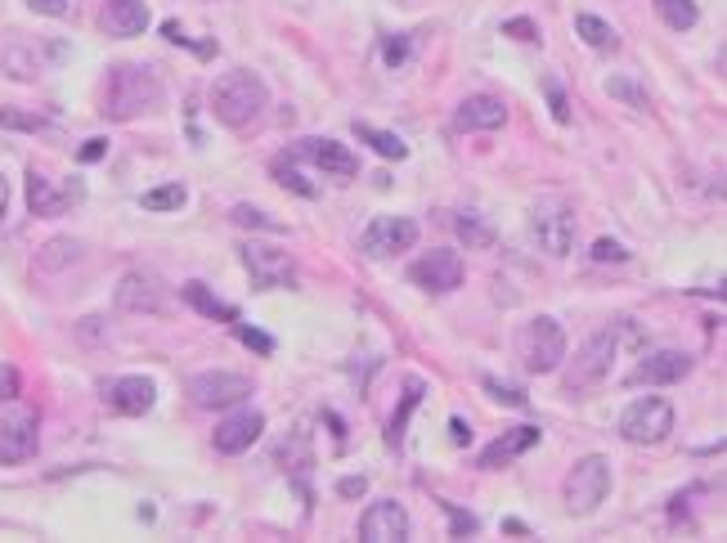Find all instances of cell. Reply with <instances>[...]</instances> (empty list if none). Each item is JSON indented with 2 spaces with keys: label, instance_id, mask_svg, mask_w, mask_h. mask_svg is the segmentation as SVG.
<instances>
[{
  "label": "cell",
  "instance_id": "1",
  "mask_svg": "<svg viewBox=\"0 0 727 543\" xmlns=\"http://www.w3.org/2000/svg\"><path fill=\"white\" fill-rule=\"evenodd\" d=\"M103 118L113 122H131V118H144V113H158L162 108V82L153 67L144 63H118L108 67V82H103Z\"/></svg>",
  "mask_w": 727,
  "mask_h": 543
},
{
  "label": "cell",
  "instance_id": "2",
  "mask_svg": "<svg viewBox=\"0 0 727 543\" xmlns=\"http://www.w3.org/2000/svg\"><path fill=\"white\" fill-rule=\"evenodd\" d=\"M266 103H270L266 82L257 77V72H247V67L225 72V77L211 86V113H215V122L230 126V131L251 126V122L266 113Z\"/></svg>",
  "mask_w": 727,
  "mask_h": 543
},
{
  "label": "cell",
  "instance_id": "3",
  "mask_svg": "<svg viewBox=\"0 0 727 543\" xmlns=\"http://www.w3.org/2000/svg\"><path fill=\"white\" fill-rule=\"evenodd\" d=\"M517 355H521V369L543 378V373H557L566 365V333L553 314H534L530 323H521L517 333Z\"/></svg>",
  "mask_w": 727,
  "mask_h": 543
},
{
  "label": "cell",
  "instance_id": "4",
  "mask_svg": "<svg viewBox=\"0 0 727 543\" xmlns=\"http://www.w3.org/2000/svg\"><path fill=\"white\" fill-rule=\"evenodd\" d=\"M615 355H620V333H615V329L593 333L584 346L575 350V365L566 369V395H589L593 386H602L611 378Z\"/></svg>",
  "mask_w": 727,
  "mask_h": 543
},
{
  "label": "cell",
  "instance_id": "5",
  "mask_svg": "<svg viewBox=\"0 0 727 543\" xmlns=\"http://www.w3.org/2000/svg\"><path fill=\"white\" fill-rule=\"evenodd\" d=\"M606 494H611V462L602 454L579 458L570 467V477H566V513L589 517L606 503Z\"/></svg>",
  "mask_w": 727,
  "mask_h": 543
},
{
  "label": "cell",
  "instance_id": "6",
  "mask_svg": "<svg viewBox=\"0 0 727 543\" xmlns=\"http://www.w3.org/2000/svg\"><path fill=\"white\" fill-rule=\"evenodd\" d=\"M530 234H534V243L543 251H549V257H570V251H575V234H579V221H575L570 202H562V198L539 202L530 211Z\"/></svg>",
  "mask_w": 727,
  "mask_h": 543
},
{
  "label": "cell",
  "instance_id": "7",
  "mask_svg": "<svg viewBox=\"0 0 727 543\" xmlns=\"http://www.w3.org/2000/svg\"><path fill=\"white\" fill-rule=\"evenodd\" d=\"M674 431V405L661 400V395H642L620 414V436L629 445H661Z\"/></svg>",
  "mask_w": 727,
  "mask_h": 543
},
{
  "label": "cell",
  "instance_id": "8",
  "mask_svg": "<svg viewBox=\"0 0 727 543\" xmlns=\"http://www.w3.org/2000/svg\"><path fill=\"white\" fill-rule=\"evenodd\" d=\"M238 257L251 274V287H261V293H270V287H297V261L287 257L283 247L274 243H243Z\"/></svg>",
  "mask_w": 727,
  "mask_h": 543
},
{
  "label": "cell",
  "instance_id": "9",
  "mask_svg": "<svg viewBox=\"0 0 727 543\" xmlns=\"http://www.w3.org/2000/svg\"><path fill=\"white\" fill-rule=\"evenodd\" d=\"M414 243H418V221H409V215H378V221H369V230L359 234V251L373 261L405 257Z\"/></svg>",
  "mask_w": 727,
  "mask_h": 543
},
{
  "label": "cell",
  "instance_id": "10",
  "mask_svg": "<svg viewBox=\"0 0 727 543\" xmlns=\"http://www.w3.org/2000/svg\"><path fill=\"white\" fill-rule=\"evenodd\" d=\"M251 395V378L230 373V369H211V373H194L189 378V400L198 409H234Z\"/></svg>",
  "mask_w": 727,
  "mask_h": 543
},
{
  "label": "cell",
  "instance_id": "11",
  "mask_svg": "<svg viewBox=\"0 0 727 543\" xmlns=\"http://www.w3.org/2000/svg\"><path fill=\"white\" fill-rule=\"evenodd\" d=\"M409 279L422 287V293H454V287L463 283V257L458 251H449V247H431L427 257H418L414 266H409Z\"/></svg>",
  "mask_w": 727,
  "mask_h": 543
},
{
  "label": "cell",
  "instance_id": "12",
  "mask_svg": "<svg viewBox=\"0 0 727 543\" xmlns=\"http://www.w3.org/2000/svg\"><path fill=\"white\" fill-rule=\"evenodd\" d=\"M36 445H41V422H36L32 409H19L10 418H0V462L5 467H19L36 454Z\"/></svg>",
  "mask_w": 727,
  "mask_h": 543
},
{
  "label": "cell",
  "instance_id": "13",
  "mask_svg": "<svg viewBox=\"0 0 727 543\" xmlns=\"http://www.w3.org/2000/svg\"><path fill=\"white\" fill-rule=\"evenodd\" d=\"M409 534H414L409 513H405V503H395V498L373 503V508L359 517V539L364 543H405Z\"/></svg>",
  "mask_w": 727,
  "mask_h": 543
},
{
  "label": "cell",
  "instance_id": "14",
  "mask_svg": "<svg viewBox=\"0 0 727 543\" xmlns=\"http://www.w3.org/2000/svg\"><path fill=\"white\" fill-rule=\"evenodd\" d=\"M113 301H118V310H126V314H158V310L167 306V287H162V279L149 274V270H131V274H122Z\"/></svg>",
  "mask_w": 727,
  "mask_h": 543
},
{
  "label": "cell",
  "instance_id": "15",
  "mask_svg": "<svg viewBox=\"0 0 727 543\" xmlns=\"http://www.w3.org/2000/svg\"><path fill=\"white\" fill-rule=\"evenodd\" d=\"M687 373H692V355L687 350H651L629 373V386H669V382H682Z\"/></svg>",
  "mask_w": 727,
  "mask_h": 543
},
{
  "label": "cell",
  "instance_id": "16",
  "mask_svg": "<svg viewBox=\"0 0 727 543\" xmlns=\"http://www.w3.org/2000/svg\"><path fill=\"white\" fill-rule=\"evenodd\" d=\"M103 400L113 405L118 414H126V418H139V414H149V409H153V400H158V386H153V378H139V373H131V378L108 382V386H103Z\"/></svg>",
  "mask_w": 727,
  "mask_h": 543
},
{
  "label": "cell",
  "instance_id": "17",
  "mask_svg": "<svg viewBox=\"0 0 727 543\" xmlns=\"http://www.w3.org/2000/svg\"><path fill=\"white\" fill-rule=\"evenodd\" d=\"M261 431H266V418L257 414V409H238V414H230L225 422H215V449L221 454H243V449H251L261 441Z\"/></svg>",
  "mask_w": 727,
  "mask_h": 543
},
{
  "label": "cell",
  "instance_id": "18",
  "mask_svg": "<svg viewBox=\"0 0 727 543\" xmlns=\"http://www.w3.org/2000/svg\"><path fill=\"white\" fill-rule=\"evenodd\" d=\"M507 122V108H503V99H494V95H467L463 103H458V113H454V126L458 131H498Z\"/></svg>",
  "mask_w": 727,
  "mask_h": 543
},
{
  "label": "cell",
  "instance_id": "19",
  "mask_svg": "<svg viewBox=\"0 0 727 543\" xmlns=\"http://www.w3.org/2000/svg\"><path fill=\"white\" fill-rule=\"evenodd\" d=\"M77 198H82V189H59L36 166L27 171V207H32V215H63Z\"/></svg>",
  "mask_w": 727,
  "mask_h": 543
},
{
  "label": "cell",
  "instance_id": "20",
  "mask_svg": "<svg viewBox=\"0 0 727 543\" xmlns=\"http://www.w3.org/2000/svg\"><path fill=\"white\" fill-rule=\"evenodd\" d=\"M297 158H310L319 171H329V175H337V180H350V175L359 171L355 153L342 149L337 139H306V144H297Z\"/></svg>",
  "mask_w": 727,
  "mask_h": 543
},
{
  "label": "cell",
  "instance_id": "21",
  "mask_svg": "<svg viewBox=\"0 0 727 543\" xmlns=\"http://www.w3.org/2000/svg\"><path fill=\"white\" fill-rule=\"evenodd\" d=\"M103 32L108 36H139L144 27H149V5L144 0H103V14H99Z\"/></svg>",
  "mask_w": 727,
  "mask_h": 543
},
{
  "label": "cell",
  "instance_id": "22",
  "mask_svg": "<svg viewBox=\"0 0 727 543\" xmlns=\"http://www.w3.org/2000/svg\"><path fill=\"white\" fill-rule=\"evenodd\" d=\"M539 436L543 431L539 427H513V431H503V436L481 454V467L490 472V467H503V462H513L517 454H526V449H534L539 445Z\"/></svg>",
  "mask_w": 727,
  "mask_h": 543
},
{
  "label": "cell",
  "instance_id": "23",
  "mask_svg": "<svg viewBox=\"0 0 727 543\" xmlns=\"http://www.w3.org/2000/svg\"><path fill=\"white\" fill-rule=\"evenodd\" d=\"M355 135L369 144L373 153H382L386 162H405L409 158V144L399 139V135H391V131H378V126H355Z\"/></svg>",
  "mask_w": 727,
  "mask_h": 543
},
{
  "label": "cell",
  "instance_id": "24",
  "mask_svg": "<svg viewBox=\"0 0 727 543\" xmlns=\"http://www.w3.org/2000/svg\"><path fill=\"white\" fill-rule=\"evenodd\" d=\"M575 32L584 36V41H589L593 50H615V46H620L615 27H611L606 18H597V14H579V18H575Z\"/></svg>",
  "mask_w": 727,
  "mask_h": 543
},
{
  "label": "cell",
  "instance_id": "25",
  "mask_svg": "<svg viewBox=\"0 0 727 543\" xmlns=\"http://www.w3.org/2000/svg\"><path fill=\"white\" fill-rule=\"evenodd\" d=\"M185 301H189L194 310H202L207 319H225V323H234V319H238V314H234V306H225L221 297H211L202 283H185Z\"/></svg>",
  "mask_w": 727,
  "mask_h": 543
},
{
  "label": "cell",
  "instance_id": "26",
  "mask_svg": "<svg viewBox=\"0 0 727 543\" xmlns=\"http://www.w3.org/2000/svg\"><path fill=\"white\" fill-rule=\"evenodd\" d=\"M418 400H422V382L409 378V382H405V400H399V409H395V418H391V427H386V441H391V445L405 441V422H409V414L418 409Z\"/></svg>",
  "mask_w": 727,
  "mask_h": 543
},
{
  "label": "cell",
  "instance_id": "27",
  "mask_svg": "<svg viewBox=\"0 0 727 543\" xmlns=\"http://www.w3.org/2000/svg\"><path fill=\"white\" fill-rule=\"evenodd\" d=\"M82 257V243L77 238H50L46 247H41V257H36V266H41V270H63L67 261H77Z\"/></svg>",
  "mask_w": 727,
  "mask_h": 543
},
{
  "label": "cell",
  "instance_id": "28",
  "mask_svg": "<svg viewBox=\"0 0 727 543\" xmlns=\"http://www.w3.org/2000/svg\"><path fill=\"white\" fill-rule=\"evenodd\" d=\"M656 14L674 27V32H692L701 10H697V0H656Z\"/></svg>",
  "mask_w": 727,
  "mask_h": 543
},
{
  "label": "cell",
  "instance_id": "29",
  "mask_svg": "<svg viewBox=\"0 0 727 543\" xmlns=\"http://www.w3.org/2000/svg\"><path fill=\"white\" fill-rule=\"evenodd\" d=\"M606 95L620 99V103H629V108H638V113H646V108H651L646 90H642L633 77H606Z\"/></svg>",
  "mask_w": 727,
  "mask_h": 543
},
{
  "label": "cell",
  "instance_id": "30",
  "mask_svg": "<svg viewBox=\"0 0 727 543\" xmlns=\"http://www.w3.org/2000/svg\"><path fill=\"white\" fill-rule=\"evenodd\" d=\"M139 202H144V211H175V207L189 202V189L185 185H162V189H149Z\"/></svg>",
  "mask_w": 727,
  "mask_h": 543
},
{
  "label": "cell",
  "instance_id": "31",
  "mask_svg": "<svg viewBox=\"0 0 727 543\" xmlns=\"http://www.w3.org/2000/svg\"><path fill=\"white\" fill-rule=\"evenodd\" d=\"M454 234H458L467 247H494V230H490V225H481L477 215H467V211L454 221Z\"/></svg>",
  "mask_w": 727,
  "mask_h": 543
},
{
  "label": "cell",
  "instance_id": "32",
  "mask_svg": "<svg viewBox=\"0 0 727 543\" xmlns=\"http://www.w3.org/2000/svg\"><path fill=\"white\" fill-rule=\"evenodd\" d=\"M274 180H279V185H283V189H293V194H301V198H315V194H319V189L310 185V180H306V175H301V171L293 166V158H279V162H274Z\"/></svg>",
  "mask_w": 727,
  "mask_h": 543
},
{
  "label": "cell",
  "instance_id": "33",
  "mask_svg": "<svg viewBox=\"0 0 727 543\" xmlns=\"http://www.w3.org/2000/svg\"><path fill=\"white\" fill-rule=\"evenodd\" d=\"M230 221H234L238 230H283L274 215H266L261 207H247V202H238V207L230 211Z\"/></svg>",
  "mask_w": 727,
  "mask_h": 543
},
{
  "label": "cell",
  "instance_id": "34",
  "mask_svg": "<svg viewBox=\"0 0 727 543\" xmlns=\"http://www.w3.org/2000/svg\"><path fill=\"white\" fill-rule=\"evenodd\" d=\"M0 126H10V131H50L46 118L23 113V108H0Z\"/></svg>",
  "mask_w": 727,
  "mask_h": 543
},
{
  "label": "cell",
  "instance_id": "35",
  "mask_svg": "<svg viewBox=\"0 0 727 543\" xmlns=\"http://www.w3.org/2000/svg\"><path fill=\"white\" fill-rule=\"evenodd\" d=\"M485 391L494 395L498 405H513V409H521L526 405V391H517L513 382H498V378H485Z\"/></svg>",
  "mask_w": 727,
  "mask_h": 543
},
{
  "label": "cell",
  "instance_id": "36",
  "mask_svg": "<svg viewBox=\"0 0 727 543\" xmlns=\"http://www.w3.org/2000/svg\"><path fill=\"white\" fill-rule=\"evenodd\" d=\"M445 513H449V534L454 539H467V534L481 530V521L471 517V513H463V508H454V503H445Z\"/></svg>",
  "mask_w": 727,
  "mask_h": 543
},
{
  "label": "cell",
  "instance_id": "37",
  "mask_svg": "<svg viewBox=\"0 0 727 543\" xmlns=\"http://www.w3.org/2000/svg\"><path fill=\"white\" fill-rule=\"evenodd\" d=\"M593 261H615V266H620V261H629V247H620V243H615V238H597L593 243Z\"/></svg>",
  "mask_w": 727,
  "mask_h": 543
},
{
  "label": "cell",
  "instance_id": "38",
  "mask_svg": "<svg viewBox=\"0 0 727 543\" xmlns=\"http://www.w3.org/2000/svg\"><path fill=\"white\" fill-rule=\"evenodd\" d=\"M382 59H386V67H405V59H409V36H391V41L382 46Z\"/></svg>",
  "mask_w": 727,
  "mask_h": 543
},
{
  "label": "cell",
  "instance_id": "39",
  "mask_svg": "<svg viewBox=\"0 0 727 543\" xmlns=\"http://www.w3.org/2000/svg\"><path fill=\"white\" fill-rule=\"evenodd\" d=\"M503 36H517V41H530V46H534V41H539V27H534L530 18H507V23H503Z\"/></svg>",
  "mask_w": 727,
  "mask_h": 543
},
{
  "label": "cell",
  "instance_id": "40",
  "mask_svg": "<svg viewBox=\"0 0 727 543\" xmlns=\"http://www.w3.org/2000/svg\"><path fill=\"white\" fill-rule=\"evenodd\" d=\"M19 386H23L19 369L14 365H0V400H19Z\"/></svg>",
  "mask_w": 727,
  "mask_h": 543
},
{
  "label": "cell",
  "instance_id": "41",
  "mask_svg": "<svg viewBox=\"0 0 727 543\" xmlns=\"http://www.w3.org/2000/svg\"><path fill=\"white\" fill-rule=\"evenodd\" d=\"M238 337H243V346H251L257 355H274V342H270L261 329H247V323H243V329H238Z\"/></svg>",
  "mask_w": 727,
  "mask_h": 543
},
{
  "label": "cell",
  "instance_id": "42",
  "mask_svg": "<svg viewBox=\"0 0 727 543\" xmlns=\"http://www.w3.org/2000/svg\"><path fill=\"white\" fill-rule=\"evenodd\" d=\"M549 108H553V118L566 126L570 122V103H566V90L557 86V82H549Z\"/></svg>",
  "mask_w": 727,
  "mask_h": 543
},
{
  "label": "cell",
  "instance_id": "43",
  "mask_svg": "<svg viewBox=\"0 0 727 543\" xmlns=\"http://www.w3.org/2000/svg\"><path fill=\"white\" fill-rule=\"evenodd\" d=\"M27 5H32L36 14H50V18H59V14L67 10V0H27Z\"/></svg>",
  "mask_w": 727,
  "mask_h": 543
},
{
  "label": "cell",
  "instance_id": "44",
  "mask_svg": "<svg viewBox=\"0 0 727 543\" xmlns=\"http://www.w3.org/2000/svg\"><path fill=\"white\" fill-rule=\"evenodd\" d=\"M364 490H369V481H364V477H346V481L337 485V494H342V498H359Z\"/></svg>",
  "mask_w": 727,
  "mask_h": 543
},
{
  "label": "cell",
  "instance_id": "45",
  "mask_svg": "<svg viewBox=\"0 0 727 543\" xmlns=\"http://www.w3.org/2000/svg\"><path fill=\"white\" fill-rule=\"evenodd\" d=\"M103 153H108V139H90V144H86V149H82L77 158H82V162H99Z\"/></svg>",
  "mask_w": 727,
  "mask_h": 543
},
{
  "label": "cell",
  "instance_id": "46",
  "mask_svg": "<svg viewBox=\"0 0 727 543\" xmlns=\"http://www.w3.org/2000/svg\"><path fill=\"white\" fill-rule=\"evenodd\" d=\"M449 436H454V445H467L471 441V427L463 418H449Z\"/></svg>",
  "mask_w": 727,
  "mask_h": 543
},
{
  "label": "cell",
  "instance_id": "47",
  "mask_svg": "<svg viewBox=\"0 0 727 543\" xmlns=\"http://www.w3.org/2000/svg\"><path fill=\"white\" fill-rule=\"evenodd\" d=\"M5 211H10V180L0 171V225H5Z\"/></svg>",
  "mask_w": 727,
  "mask_h": 543
}]
</instances>
